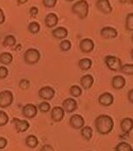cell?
<instances>
[{"instance_id":"cell-1","label":"cell","mask_w":133,"mask_h":151,"mask_svg":"<svg viewBox=\"0 0 133 151\" xmlns=\"http://www.w3.org/2000/svg\"><path fill=\"white\" fill-rule=\"evenodd\" d=\"M97 131L101 135H108L111 132L114 126V121L111 116L101 114L98 116L94 121Z\"/></svg>"},{"instance_id":"cell-2","label":"cell","mask_w":133,"mask_h":151,"mask_svg":"<svg viewBox=\"0 0 133 151\" xmlns=\"http://www.w3.org/2000/svg\"><path fill=\"white\" fill-rule=\"evenodd\" d=\"M72 12L80 19H85L88 16L89 4L86 0H80L75 2L72 6Z\"/></svg>"},{"instance_id":"cell-3","label":"cell","mask_w":133,"mask_h":151,"mask_svg":"<svg viewBox=\"0 0 133 151\" xmlns=\"http://www.w3.org/2000/svg\"><path fill=\"white\" fill-rule=\"evenodd\" d=\"M24 61L27 64L34 65L36 64L40 59H41V54L38 49L36 48H29L24 53Z\"/></svg>"},{"instance_id":"cell-4","label":"cell","mask_w":133,"mask_h":151,"mask_svg":"<svg viewBox=\"0 0 133 151\" xmlns=\"http://www.w3.org/2000/svg\"><path fill=\"white\" fill-rule=\"evenodd\" d=\"M104 61L109 69L114 72L119 71L122 67V60L120 58L113 55H107L104 59Z\"/></svg>"},{"instance_id":"cell-5","label":"cell","mask_w":133,"mask_h":151,"mask_svg":"<svg viewBox=\"0 0 133 151\" xmlns=\"http://www.w3.org/2000/svg\"><path fill=\"white\" fill-rule=\"evenodd\" d=\"M14 99L13 93L9 90L0 92V108H7L12 105Z\"/></svg>"},{"instance_id":"cell-6","label":"cell","mask_w":133,"mask_h":151,"mask_svg":"<svg viewBox=\"0 0 133 151\" xmlns=\"http://www.w3.org/2000/svg\"><path fill=\"white\" fill-rule=\"evenodd\" d=\"M55 91L54 90V88H52L51 86H48L42 87L38 91L39 98H41L46 101L51 100L55 97Z\"/></svg>"},{"instance_id":"cell-7","label":"cell","mask_w":133,"mask_h":151,"mask_svg":"<svg viewBox=\"0 0 133 151\" xmlns=\"http://www.w3.org/2000/svg\"><path fill=\"white\" fill-rule=\"evenodd\" d=\"M62 108L65 111V112L72 113L78 109L77 101L73 98H67L62 102Z\"/></svg>"},{"instance_id":"cell-8","label":"cell","mask_w":133,"mask_h":151,"mask_svg":"<svg viewBox=\"0 0 133 151\" xmlns=\"http://www.w3.org/2000/svg\"><path fill=\"white\" fill-rule=\"evenodd\" d=\"M69 124L74 129H81L85 125V119L80 114H73L69 119Z\"/></svg>"},{"instance_id":"cell-9","label":"cell","mask_w":133,"mask_h":151,"mask_svg":"<svg viewBox=\"0 0 133 151\" xmlns=\"http://www.w3.org/2000/svg\"><path fill=\"white\" fill-rule=\"evenodd\" d=\"M38 108L33 104H27L23 107L22 113L26 118H34L37 115Z\"/></svg>"},{"instance_id":"cell-10","label":"cell","mask_w":133,"mask_h":151,"mask_svg":"<svg viewBox=\"0 0 133 151\" xmlns=\"http://www.w3.org/2000/svg\"><path fill=\"white\" fill-rule=\"evenodd\" d=\"M79 47L81 52L88 54L94 49V42L90 38H84L81 41Z\"/></svg>"},{"instance_id":"cell-11","label":"cell","mask_w":133,"mask_h":151,"mask_svg":"<svg viewBox=\"0 0 133 151\" xmlns=\"http://www.w3.org/2000/svg\"><path fill=\"white\" fill-rule=\"evenodd\" d=\"M13 124L15 125V129L18 133H23L27 131L29 128V123L27 120H22L17 117L13 118Z\"/></svg>"},{"instance_id":"cell-12","label":"cell","mask_w":133,"mask_h":151,"mask_svg":"<svg viewBox=\"0 0 133 151\" xmlns=\"http://www.w3.org/2000/svg\"><path fill=\"white\" fill-rule=\"evenodd\" d=\"M51 118L54 122L59 123L60 122L65 116V111L63 110L62 107L60 106H55L52 108L51 110V113H50Z\"/></svg>"},{"instance_id":"cell-13","label":"cell","mask_w":133,"mask_h":151,"mask_svg":"<svg viewBox=\"0 0 133 151\" xmlns=\"http://www.w3.org/2000/svg\"><path fill=\"white\" fill-rule=\"evenodd\" d=\"M99 105L105 107H108L113 104L114 102V97L111 93H102L98 99Z\"/></svg>"},{"instance_id":"cell-14","label":"cell","mask_w":133,"mask_h":151,"mask_svg":"<svg viewBox=\"0 0 133 151\" xmlns=\"http://www.w3.org/2000/svg\"><path fill=\"white\" fill-rule=\"evenodd\" d=\"M119 35L118 31L116 29L110 27V26H106L101 29L100 30V35L102 37H104L105 39H113L116 38Z\"/></svg>"},{"instance_id":"cell-15","label":"cell","mask_w":133,"mask_h":151,"mask_svg":"<svg viewBox=\"0 0 133 151\" xmlns=\"http://www.w3.org/2000/svg\"><path fill=\"white\" fill-rule=\"evenodd\" d=\"M96 7L104 14H110L112 12V7L109 0H97Z\"/></svg>"},{"instance_id":"cell-16","label":"cell","mask_w":133,"mask_h":151,"mask_svg":"<svg viewBox=\"0 0 133 151\" xmlns=\"http://www.w3.org/2000/svg\"><path fill=\"white\" fill-rule=\"evenodd\" d=\"M59 22V17L55 13H48V15L45 17V20L44 23L46 27H48L49 29L55 28Z\"/></svg>"},{"instance_id":"cell-17","label":"cell","mask_w":133,"mask_h":151,"mask_svg":"<svg viewBox=\"0 0 133 151\" xmlns=\"http://www.w3.org/2000/svg\"><path fill=\"white\" fill-rule=\"evenodd\" d=\"M121 130L123 133H130L133 129V120L131 117H124L121 120Z\"/></svg>"},{"instance_id":"cell-18","label":"cell","mask_w":133,"mask_h":151,"mask_svg":"<svg viewBox=\"0 0 133 151\" xmlns=\"http://www.w3.org/2000/svg\"><path fill=\"white\" fill-rule=\"evenodd\" d=\"M125 85H126V81L121 75H116L111 80V86L115 90H120L125 86Z\"/></svg>"},{"instance_id":"cell-19","label":"cell","mask_w":133,"mask_h":151,"mask_svg":"<svg viewBox=\"0 0 133 151\" xmlns=\"http://www.w3.org/2000/svg\"><path fill=\"white\" fill-rule=\"evenodd\" d=\"M80 83H81V86L84 88L85 90H88L93 86L94 79L91 74H86L81 78Z\"/></svg>"},{"instance_id":"cell-20","label":"cell","mask_w":133,"mask_h":151,"mask_svg":"<svg viewBox=\"0 0 133 151\" xmlns=\"http://www.w3.org/2000/svg\"><path fill=\"white\" fill-rule=\"evenodd\" d=\"M68 35V31L64 27H58L52 30V35L56 39H65Z\"/></svg>"},{"instance_id":"cell-21","label":"cell","mask_w":133,"mask_h":151,"mask_svg":"<svg viewBox=\"0 0 133 151\" xmlns=\"http://www.w3.org/2000/svg\"><path fill=\"white\" fill-rule=\"evenodd\" d=\"M81 135L84 139H86V141H90L93 138V128L90 126H87V125H84L81 129Z\"/></svg>"},{"instance_id":"cell-22","label":"cell","mask_w":133,"mask_h":151,"mask_svg":"<svg viewBox=\"0 0 133 151\" xmlns=\"http://www.w3.org/2000/svg\"><path fill=\"white\" fill-rule=\"evenodd\" d=\"M25 144L29 149H35L39 144V140L34 135H29L25 139Z\"/></svg>"},{"instance_id":"cell-23","label":"cell","mask_w":133,"mask_h":151,"mask_svg":"<svg viewBox=\"0 0 133 151\" xmlns=\"http://www.w3.org/2000/svg\"><path fill=\"white\" fill-rule=\"evenodd\" d=\"M93 66V60L89 58H82L79 61V67L82 71H87Z\"/></svg>"},{"instance_id":"cell-24","label":"cell","mask_w":133,"mask_h":151,"mask_svg":"<svg viewBox=\"0 0 133 151\" xmlns=\"http://www.w3.org/2000/svg\"><path fill=\"white\" fill-rule=\"evenodd\" d=\"M13 60V56L9 52H4L0 54V63L3 65H9Z\"/></svg>"},{"instance_id":"cell-25","label":"cell","mask_w":133,"mask_h":151,"mask_svg":"<svg viewBox=\"0 0 133 151\" xmlns=\"http://www.w3.org/2000/svg\"><path fill=\"white\" fill-rule=\"evenodd\" d=\"M16 43H17L16 37L12 35H6L4 39V42H3V45L4 47H12L16 45Z\"/></svg>"},{"instance_id":"cell-26","label":"cell","mask_w":133,"mask_h":151,"mask_svg":"<svg viewBox=\"0 0 133 151\" xmlns=\"http://www.w3.org/2000/svg\"><path fill=\"white\" fill-rule=\"evenodd\" d=\"M27 29H28L29 32H30L31 34H34L35 35V34H37V33L40 32L41 25H40V23H38V22L33 21V22H31L30 23H29Z\"/></svg>"},{"instance_id":"cell-27","label":"cell","mask_w":133,"mask_h":151,"mask_svg":"<svg viewBox=\"0 0 133 151\" xmlns=\"http://www.w3.org/2000/svg\"><path fill=\"white\" fill-rule=\"evenodd\" d=\"M114 150L116 151H132V147L131 146V144H129L128 142H119L115 148Z\"/></svg>"},{"instance_id":"cell-28","label":"cell","mask_w":133,"mask_h":151,"mask_svg":"<svg viewBox=\"0 0 133 151\" xmlns=\"http://www.w3.org/2000/svg\"><path fill=\"white\" fill-rule=\"evenodd\" d=\"M125 29L128 31H133V13L127 14L125 18Z\"/></svg>"},{"instance_id":"cell-29","label":"cell","mask_w":133,"mask_h":151,"mask_svg":"<svg viewBox=\"0 0 133 151\" xmlns=\"http://www.w3.org/2000/svg\"><path fill=\"white\" fill-rule=\"evenodd\" d=\"M69 93L71 94V96H73V98H78L82 94V89L77 86V85H73L70 87L69 89Z\"/></svg>"},{"instance_id":"cell-30","label":"cell","mask_w":133,"mask_h":151,"mask_svg":"<svg viewBox=\"0 0 133 151\" xmlns=\"http://www.w3.org/2000/svg\"><path fill=\"white\" fill-rule=\"evenodd\" d=\"M119 71L126 75H132L133 74V64H124L122 65Z\"/></svg>"},{"instance_id":"cell-31","label":"cell","mask_w":133,"mask_h":151,"mask_svg":"<svg viewBox=\"0 0 133 151\" xmlns=\"http://www.w3.org/2000/svg\"><path fill=\"white\" fill-rule=\"evenodd\" d=\"M72 47V43L69 40H63L61 41L60 43V48L61 51H64V52H68L71 49Z\"/></svg>"},{"instance_id":"cell-32","label":"cell","mask_w":133,"mask_h":151,"mask_svg":"<svg viewBox=\"0 0 133 151\" xmlns=\"http://www.w3.org/2000/svg\"><path fill=\"white\" fill-rule=\"evenodd\" d=\"M38 109H39V111H40L41 112H42V113H47V112H48V111H50L51 105H50V104H49L48 102H47V101L45 100V101L42 102L40 105H38Z\"/></svg>"},{"instance_id":"cell-33","label":"cell","mask_w":133,"mask_h":151,"mask_svg":"<svg viewBox=\"0 0 133 151\" xmlns=\"http://www.w3.org/2000/svg\"><path fill=\"white\" fill-rule=\"evenodd\" d=\"M8 122H9V116L7 115L6 112L0 110V127L6 125Z\"/></svg>"},{"instance_id":"cell-34","label":"cell","mask_w":133,"mask_h":151,"mask_svg":"<svg viewBox=\"0 0 133 151\" xmlns=\"http://www.w3.org/2000/svg\"><path fill=\"white\" fill-rule=\"evenodd\" d=\"M30 86V82L26 79H23L19 81V87L22 90H28Z\"/></svg>"},{"instance_id":"cell-35","label":"cell","mask_w":133,"mask_h":151,"mask_svg":"<svg viewBox=\"0 0 133 151\" xmlns=\"http://www.w3.org/2000/svg\"><path fill=\"white\" fill-rule=\"evenodd\" d=\"M57 4V0H42V4L46 8H54Z\"/></svg>"},{"instance_id":"cell-36","label":"cell","mask_w":133,"mask_h":151,"mask_svg":"<svg viewBox=\"0 0 133 151\" xmlns=\"http://www.w3.org/2000/svg\"><path fill=\"white\" fill-rule=\"evenodd\" d=\"M8 74H9V70L7 69V68L1 66L0 67V79L1 80L5 79L8 76Z\"/></svg>"},{"instance_id":"cell-37","label":"cell","mask_w":133,"mask_h":151,"mask_svg":"<svg viewBox=\"0 0 133 151\" xmlns=\"http://www.w3.org/2000/svg\"><path fill=\"white\" fill-rule=\"evenodd\" d=\"M7 143H8V141L6 138L0 137V150H4L7 146Z\"/></svg>"},{"instance_id":"cell-38","label":"cell","mask_w":133,"mask_h":151,"mask_svg":"<svg viewBox=\"0 0 133 151\" xmlns=\"http://www.w3.org/2000/svg\"><path fill=\"white\" fill-rule=\"evenodd\" d=\"M38 8L36 7V6H33V7H31L30 9H29V14H30V16L31 17H36V15L38 14Z\"/></svg>"},{"instance_id":"cell-39","label":"cell","mask_w":133,"mask_h":151,"mask_svg":"<svg viewBox=\"0 0 133 151\" xmlns=\"http://www.w3.org/2000/svg\"><path fill=\"white\" fill-rule=\"evenodd\" d=\"M41 150L42 151H53L54 150V148H53L51 145H49V144H45V145H43V146H42V148L41 149Z\"/></svg>"},{"instance_id":"cell-40","label":"cell","mask_w":133,"mask_h":151,"mask_svg":"<svg viewBox=\"0 0 133 151\" xmlns=\"http://www.w3.org/2000/svg\"><path fill=\"white\" fill-rule=\"evenodd\" d=\"M127 97H128V100L131 104H133V89H131L128 94H127Z\"/></svg>"},{"instance_id":"cell-41","label":"cell","mask_w":133,"mask_h":151,"mask_svg":"<svg viewBox=\"0 0 133 151\" xmlns=\"http://www.w3.org/2000/svg\"><path fill=\"white\" fill-rule=\"evenodd\" d=\"M5 21V16H4V11L0 8V24H3Z\"/></svg>"},{"instance_id":"cell-42","label":"cell","mask_w":133,"mask_h":151,"mask_svg":"<svg viewBox=\"0 0 133 151\" xmlns=\"http://www.w3.org/2000/svg\"><path fill=\"white\" fill-rule=\"evenodd\" d=\"M119 2L121 4H128V3L132 4V0H119Z\"/></svg>"},{"instance_id":"cell-43","label":"cell","mask_w":133,"mask_h":151,"mask_svg":"<svg viewBox=\"0 0 133 151\" xmlns=\"http://www.w3.org/2000/svg\"><path fill=\"white\" fill-rule=\"evenodd\" d=\"M28 1H29V0H17V4H26Z\"/></svg>"},{"instance_id":"cell-44","label":"cell","mask_w":133,"mask_h":151,"mask_svg":"<svg viewBox=\"0 0 133 151\" xmlns=\"http://www.w3.org/2000/svg\"><path fill=\"white\" fill-rule=\"evenodd\" d=\"M67 2H73V1H75V0H66Z\"/></svg>"}]
</instances>
